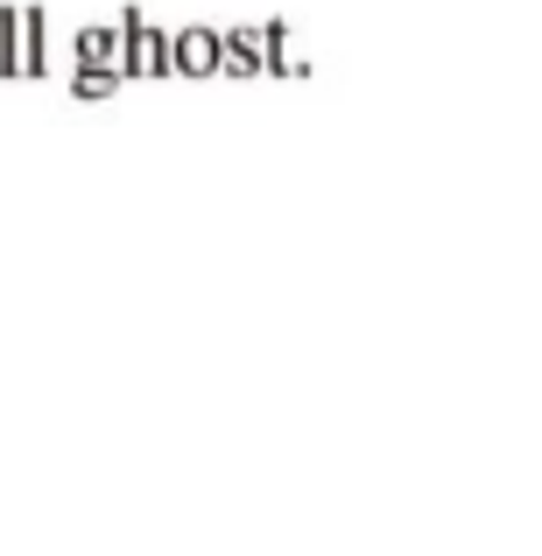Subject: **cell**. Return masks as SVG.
I'll return each instance as SVG.
<instances>
[{"label": "cell", "instance_id": "obj_1", "mask_svg": "<svg viewBox=\"0 0 542 556\" xmlns=\"http://www.w3.org/2000/svg\"><path fill=\"white\" fill-rule=\"evenodd\" d=\"M121 50L127 78H169V28H155L141 8H121Z\"/></svg>", "mask_w": 542, "mask_h": 556}, {"label": "cell", "instance_id": "obj_2", "mask_svg": "<svg viewBox=\"0 0 542 556\" xmlns=\"http://www.w3.org/2000/svg\"><path fill=\"white\" fill-rule=\"evenodd\" d=\"M275 56V22L261 28H218V71L226 78H261Z\"/></svg>", "mask_w": 542, "mask_h": 556}, {"label": "cell", "instance_id": "obj_3", "mask_svg": "<svg viewBox=\"0 0 542 556\" xmlns=\"http://www.w3.org/2000/svg\"><path fill=\"white\" fill-rule=\"evenodd\" d=\"M71 71H106V78H127L121 22H85L78 36H71Z\"/></svg>", "mask_w": 542, "mask_h": 556}, {"label": "cell", "instance_id": "obj_4", "mask_svg": "<svg viewBox=\"0 0 542 556\" xmlns=\"http://www.w3.org/2000/svg\"><path fill=\"white\" fill-rule=\"evenodd\" d=\"M218 71V28L190 22V28H169V78H212Z\"/></svg>", "mask_w": 542, "mask_h": 556}]
</instances>
